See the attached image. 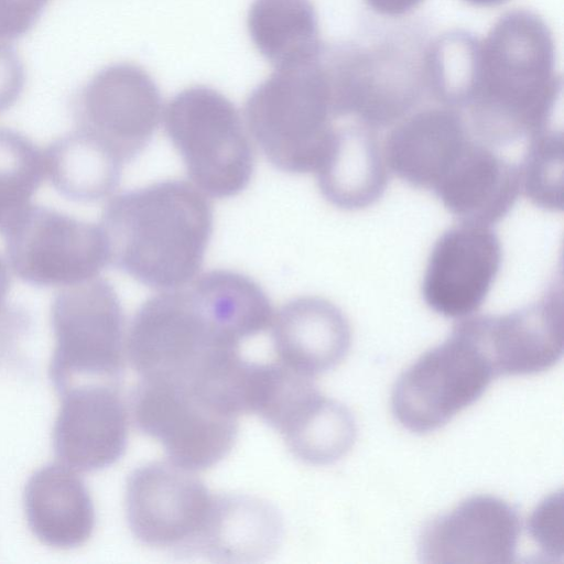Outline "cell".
I'll return each mask as SVG.
<instances>
[{
  "label": "cell",
  "mask_w": 564,
  "mask_h": 564,
  "mask_svg": "<svg viewBox=\"0 0 564 564\" xmlns=\"http://www.w3.org/2000/svg\"><path fill=\"white\" fill-rule=\"evenodd\" d=\"M24 84L25 69L17 50L0 42V113L14 105Z\"/></svg>",
  "instance_id": "f546056e"
},
{
  "label": "cell",
  "mask_w": 564,
  "mask_h": 564,
  "mask_svg": "<svg viewBox=\"0 0 564 564\" xmlns=\"http://www.w3.org/2000/svg\"><path fill=\"white\" fill-rule=\"evenodd\" d=\"M53 429L57 458L74 470L96 471L115 464L128 441V414L118 390L90 382L59 394Z\"/></svg>",
  "instance_id": "5bb4252c"
},
{
  "label": "cell",
  "mask_w": 564,
  "mask_h": 564,
  "mask_svg": "<svg viewBox=\"0 0 564 564\" xmlns=\"http://www.w3.org/2000/svg\"><path fill=\"white\" fill-rule=\"evenodd\" d=\"M131 411L138 430L159 441L172 463L191 471L225 458L238 435L236 416L170 382L141 379L131 394Z\"/></svg>",
  "instance_id": "30bf717a"
},
{
  "label": "cell",
  "mask_w": 564,
  "mask_h": 564,
  "mask_svg": "<svg viewBox=\"0 0 564 564\" xmlns=\"http://www.w3.org/2000/svg\"><path fill=\"white\" fill-rule=\"evenodd\" d=\"M47 0H0V40H15L40 19Z\"/></svg>",
  "instance_id": "f1b7e54d"
},
{
  "label": "cell",
  "mask_w": 564,
  "mask_h": 564,
  "mask_svg": "<svg viewBox=\"0 0 564 564\" xmlns=\"http://www.w3.org/2000/svg\"><path fill=\"white\" fill-rule=\"evenodd\" d=\"M501 242L489 226L465 223L446 229L427 259L421 293L435 313L464 318L485 302L501 267Z\"/></svg>",
  "instance_id": "7c38bea8"
},
{
  "label": "cell",
  "mask_w": 564,
  "mask_h": 564,
  "mask_svg": "<svg viewBox=\"0 0 564 564\" xmlns=\"http://www.w3.org/2000/svg\"><path fill=\"white\" fill-rule=\"evenodd\" d=\"M422 0H366L377 13L383 15H401L414 9Z\"/></svg>",
  "instance_id": "1f68e13d"
},
{
  "label": "cell",
  "mask_w": 564,
  "mask_h": 564,
  "mask_svg": "<svg viewBox=\"0 0 564 564\" xmlns=\"http://www.w3.org/2000/svg\"><path fill=\"white\" fill-rule=\"evenodd\" d=\"M55 348L50 378L58 394L123 370L124 317L113 286L101 278L67 286L53 301Z\"/></svg>",
  "instance_id": "52a82bcc"
},
{
  "label": "cell",
  "mask_w": 564,
  "mask_h": 564,
  "mask_svg": "<svg viewBox=\"0 0 564 564\" xmlns=\"http://www.w3.org/2000/svg\"><path fill=\"white\" fill-rule=\"evenodd\" d=\"M471 4L480 6V7H491L501 4L508 0H465Z\"/></svg>",
  "instance_id": "d6a6232c"
},
{
  "label": "cell",
  "mask_w": 564,
  "mask_h": 564,
  "mask_svg": "<svg viewBox=\"0 0 564 564\" xmlns=\"http://www.w3.org/2000/svg\"><path fill=\"white\" fill-rule=\"evenodd\" d=\"M45 173L64 197L96 202L118 186L123 164L78 130L55 140L44 153Z\"/></svg>",
  "instance_id": "603a6c76"
},
{
  "label": "cell",
  "mask_w": 564,
  "mask_h": 564,
  "mask_svg": "<svg viewBox=\"0 0 564 564\" xmlns=\"http://www.w3.org/2000/svg\"><path fill=\"white\" fill-rule=\"evenodd\" d=\"M272 341L282 365L313 378L343 361L350 348L351 329L332 302L301 296L284 304L273 318Z\"/></svg>",
  "instance_id": "e0dca14e"
},
{
  "label": "cell",
  "mask_w": 564,
  "mask_h": 564,
  "mask_svg": "<svg viewBox=\"0 0 564 564\" xmlns=\"http://www.w3.org/2000/svg\"><path fill=\"white\" fill-rule=\"evenodd\" d=\"M24 511L32 533L44 544L74 549L95 528V509L84 480L66 465L48 464L29 478Z\"/></svg>",
  "instance_id": "d6986e66"
},
{
  "label": "cell",
  "mask_w": 564,
  "mask_h": 564,
  "mask_svg": "<svg viewBox=\"0 0 564 564\" xmlns=\"http://www.w3.org/2000/svg\"><path fill=\"white\" fill-rule=\"evenodd\" d=\"M432 192L459 221L490 226L508 215L521 192L519 166L473 138Z\"/></svg>",
  "instance_id": "ac0fdd59"
},
{
  "label": "cell",
  "mask_w": 564,
  "mask_h": 564,
  "mask_svg": "<svg viewBox=\"0 0 564 564\" xmlns=\"http://www.w3.org/2000/svg\"><path fill=\"white\" fill-rule=\"evenodd\" d=\"M519 166L521 192L535 206L561 212L563 208V135L546 128L528 139Z\"/></svg>",
  "instance_id": "4316f807"
},
{
  "label": "cell",
  "mask_w": 564,
  "mask_h": 564,
  "mask_svg": "<svg viewBox=\"0 0 564 564\" xmlns=\"http://www.w3.org/2000/svg\"><path fill=\"white\" fill-rule=\"evenodd\" d=\"M521 531L518 511L489 495L469 497L421 531L422 563H512Z\"/></svg>",
  "instance_id": "4fadbf2b"
},
{
  "label": "cell",
  "mask_w": 564,
  "mask_h": 564,
  "mask_svg": "<svg viewBox=\"0 0 564 564\" xmlns=\"http://www.w3.org/2000/svg\"><path fill=\"white\" fill-rule=\"evenodd\" d=\"M283 523L276 509L246 495H215L198 555L216 562H257L280 545Z\"/></svg>",
  "instance_id": "44dd1931"
},
{
  "label": "cell",
  "mask_w": 564,
  "mask_h": 564,
  "mask_svg": "<svg viewBox=\"0 0 564 564\" xmlns=\"http://www.w3.org/2000/svg\"><path fill=\"white\" fill-rule=\"evenodd\" d=\"M473 318L496 377L539 373L562 358L561 281L554 282L535 303L503 315Z\"/></svg>",
  "instance_id": "9a60e30c"
},
{
  "label": "cell",
  "mask_w": 564,
  "mask_h": 564,
  "mask_svg": "<svg viewBox=\"0 0 564 564\" xmlns=\"http://www.w3.org/2000/svg\"><path fill=\"white\" fill-rule=\"evenodd\" d=\"M164 128L189 178L215 198L238 195L249 185L254 153L236 106L207 86H193L167 104Z\"/></svg>",
  "instance_id": "5b68a950"
},
{
  "label": "cell",
  "mask_w": 564,
  "mask_h": 564,
  "mask_svg": "<svg viewBox=\"0 0 564 564\" xmlns=\"http://www.w3.org/2000/svg\"><path fill=\"white\" fill-rule=\"evenodd\" d=\"M356 423L341 403L325 398L308 423L285 444L300 460L327 465L340 459L354 445Z\"/></svg>",
  "instance_id": "484cf974"
},
{
  "label": "cell",
  "mask_w": 564,
  "mask_h": 564,
  "mask_svg": "<svg viewBox=\"0 0 564 564\" xmlns=\"http://www.w3.org/2000/svg\"><path fill=\"white\" fill-rule=\"evenodd\" d=\"M247 25L254 46L275 68L321 56L317 17L310 0H254Z\"/></svg>",
  "instance_id": "7402d4cb"
},
{
  "label": "cell",
  "mask_w": 564,
  "mask_h": 564,
  "mask_svg": "<svg viewBox=\"0 0 564 564\" xmlns=\"http://www.w3.org/2000/svg\"><path fill=\"white\" fill-rule=\"evenodd\" d=\"M554 42L544 21L508 12L480 43L467 126L478 141L506 147L549 128L562 91Z\"/></svg>",
  "instance_id": "7a4b0ae2"
},
{
  "label": "cell",
  "mask_w": 564,
  "mask_h": 564,
  "mask_svg": "<svg viewBox=\"0 0 564 564\" xmlns=\"http://www.w3.org/2000/svg\"><path fill=\"white\" fill-rule=\"evenodd\" d=\"M45 173L44 153L24 134L0 127V232L31 206Z\"/></svg>",
  "instance_id": "cb8c5ba5"
},
{
  "label": "cell",
  "mask_w": 564,
  "mask_h": 564,
  "mask_svg": "<svg viewBox=\"0 0 564 564\" xmlns=\"http://www.w3.org/2000/svg\"><path fill=\"white\" fill-rule=\"evenodd\" d=\"M473 138L455 109L430 108L399 121L384 140L383 156L402 181L433 191Z\"/></svg>",
  "instance_id": "2e32d148"
},
{
  "label": "cell",
  "mask_w": 564,
  "mask_h": 564,
  "mask_svg": "<svg viewBox=\"0 0 564 564\" xmlns=\"http://www.w3.org/2000/svg\"><path fill=\"white\" fill-rule=\"evenodd\" d=\"M315 174L323 197L344 210L373 205L389 181L377 133L361 123L335 128L330 147Z\"/></svg>",
  "instance_id": "ffe728a7"
},
{
  "label": "cell",
  "mask_w": 564,
  "mask_h": 564,
  "mask_svg": "<svg viewBox=\"0 0 564 564\" xmlns=\"http://www.w3.org/2000/svg\"><path fill=\"white\" fill-rule=\"evenodd\" d=\"M480 43L456 32L440 39L426 57L427 83L433 95L447 107L466 108L478 76Z\"/></svg>",
  "instance_id": "d4e9b609"
},
{
  "label": "cell",
  "mask_w": 564,
  "mask_h": 564,
  "mask_svg": "<svg viewBox=\"0 0 564 564\" xmlns=\"http://www.w3.org/2000/svg\"><path fill=\"white\" fill-rule=\"evenodd\" d=\"M245 117L274 167L292 174L315 173L336 128L329 69L319 57L275 68L247 98Z\"/></svg>",
  "instance_id": "277c9868"
},
{
  "label": "cell",
  "mask_w": 564,
  "mask_h": 564,
  "mask_svg": "<svg viewBox=\"0 0 564 564\" xmlns=\"http://www.w3.org/2000/svg\"><path fill=\"white\" fill-rule=\"evenodd\" d=\"M14 273L35 286H70L108 264L100 226L42 206H30L4 234Z\"/></svg>",
  "instance_id": "9c48e42d"
},
{
  "label": "cell",
  "mask_w": 564,
  "mask_h": 564,
  "mask_svg": "<svg viewBox=\"0 0 564 564\" xmlns=\"http://www.w3.org/2000/svg\"><path fill=\"white\" fill-rule=\"evenodd\" d=\"M495 371L470 321L464 317L394 383L391 409L406 430L425 434L447 424L486 391Z\"/></svg>",
  "instance_id": "8992f818"
},
{
  "label": "cell",
  "mask_w": 564,
  "mask_h": 564,
  "mask_svg": "<svg viewBox=\"0 0 564 564\" xmlns=\"http://www.w3.org/2000/svg\"><path fill=\"white\" fill-rule=\"evenodd\" d=\"M214 499L191 470L172 462H151L128 477L127 521L144 545L176 555H198Z\"/></svg>",
  "instance_id": "ba28073f"
},
{
  "label": "cell",
  "mask_w": 564,
  "mask_h": 564,
  "mask_svg": "<svg viewBox=\"0 0 564 564\" xmlns=\"http://www.w3.org/2000/svg\"><path fill=\"white\" fill-rule=\"evenodd\" d=\"M562 491L546 497L535 508L528 522L533 541L552 560H562Z\"/></svg>",
  "instance_id": "83f0119b"
},
{
  "label": "cell",
  "mask_w": 564,
  "mask_h": 564,
  "mask_svg": "<svg viewBox=\"0 0 564 564\" xmlns=\"http://www.w3.org/2000/svg\"><path fill=\"white\" fill-rule=\"evenodd\" d=\"M229 333L191 283L149 297L135 312L127 350L141 379L213 389L241 358Z\"/></svg>",
  "instance_id": "3957f363"
},
{
  "label": "cell",
  "mask_w": 564,
  "mask_h": 564,
  "mask_svg": "<svg viewBox=\"0 0 564 564\" xmlns=\"http://www.w3.org/2000/svg\"><path fill=\"white\" fill-rule=\"evenodd\" d=\"M162 99L140 66L116 63L96 73L73 102L77 130L122 164L150 143L161 119Z\"/></svg>",
  "instance_id": "8fae6325"
},
{
  "label": "cell",
  "mask_w": 564,
  "mask_h": 564,
  "mask_svg": "<svg viewBox=\"0 0 564 564\" xmlns=\"http://www.w3.org/2000/svg\"><path fill=\"white\" fill-rule=\"evenodd\" d=\"M10 286L8 268L0 257V345H4L17 333L22 330L24 318L17 311H11L7 305V295Z\"/></svg>",
  "instance_id": "4dcf8cb0"
},
{
  "label": "cell",
  "mask_w": 564,
  "mask_h": 564,
  "mask_svg": "<svg viewBox=\"0 0 564 564\" xmlns=\"http://www.w3.org/2000/svg\"><path fill=\"white\" fill-rule=\"evenodd\" d=\"M213 224V206L202 191L166 180L115 196L100 228L109 264L143 285L170 291L199 272Z\"/></svg>",
  "instance_id": "6da1fadb"
}]
</instances>
